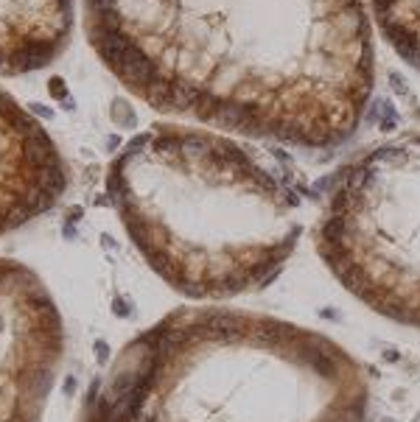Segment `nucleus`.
<instances>
[{
	"instance_id": "nucleus-1",
	"label": "nucleus",
	"mask_w": 420,
	"mask_h": 422,
	"mask_svg": "<svg viewBox=\"0 0 420 422\" xmlns=\"http://www.w3.org/2000/svg\"><path fill=\"white\" fill-rule=\"evenodd\" d=\"M84 31L154 112L294 148L347 143L375 87L364 0H84Z\"/></svg>"
},
{
	"instance_id": "nucleus-2",
	"label": "nucleus",
	"mask_w": 420,
	"mask_h": 422,
	"mask_svg": "<svg viewBox=\"0 0 420 422\" xmlns=\"http://www.w3.org/2000/svg\"><path fill=\"white\" fill-rule=\"evenodd\" d=\"M370 383L331 336L239 308H179L137 336L90 422H367Z\"/></svg>"
},
{
	"instance_id": "nucleus-3",
	"label": "nucleus",
	"mask_w": 420,
	"mask_h": 422,
	"mask_svg": "<svg viewBox=\"0 0 420 422\" xmlns=\"http://www.w3.org/2000/svg\"><path fill=\"white\" fill-rule=\"evenodd\" d=\"M107 196L146 263L190 299L269 286L300 233V201L222 132L154 123L110 162Z\"/></svg>"
},
{
	"instance_id": "nucleus-4",
	"label": "nucleus",
	"mask_w": 420,
	"mask_h": 422,
	"mask_svg": "<svg viewBox=\"0 0 420 422\" xmlns=\"http://www.w3.org/2000/svg\"><path fill=\"white\" fill-rule=\"evenodd\" d=\"M317 252L359 302L420 330V132L342 165L317 224Z\"/></svg>"
},
{
	"instance_id": "nucleus-5",
	"label": "nucleus",
	"mask_w": 420,
	"mask_h": 422,
	"mask_svg": "<svg viewBox=\"0 0 420 422\" xmlns=\"http://www.w3.org/2000/svg\"><path fill=\"white\" fill-rule=\"evenodd\" d=\"M62 344V316L43 283L0 260V422H40Z\"/></svg>"
},
{
	"instance_id": "nucleus-6",
	"label": "nucleus",
	"mask_w": 420,
	"mask_h": 422,
	"mask_svg": "<svg viewBox=\"0 0 420 422\" xmlns=\"http://www.w3.org/2000/svg\"><path fill=\"white\" fill-rule=\"evenodd\" d=\"M68 190V165L48 129L0 87V235L45 216Z\"/></svg>"
},
{
	"instance_id": "nucleus-7",
	"label": "nucleus",
	"mask_w": 420,
	"mask_h": 422,
	"mask_svg": "<svg viewBox=\"0 0 420 422\" xmlns=\"http://www.w3.org/2000/svg\"><path fill=\"white\" fill-rule=\"evenodd\" d=\"M76 0H0V76L54 65L70 45Z\"/></svg>"
},
{
	"instance_id": "nucleus-8",
	"label": "nucleus",
	"mask_w": 420,
	"mask_h": 422,
	"mask_svg": "<svg viewBox=\"0 0 420 422\" xmlns=\"http://www.w3.org/2000/svg\"><path fill=\"white\" fill-rule=\"evenodd\" d=\"M381 40L420 73V0H367Z\"/></svg>"
}]
</instances>
